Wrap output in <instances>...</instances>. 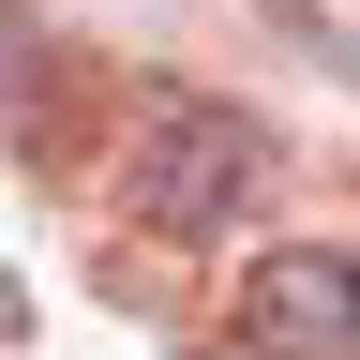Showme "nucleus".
Masks as SVG:
<instances>
[{"mask_svg": "<svg viewBox=\"0 0 360 360\" xmlns=\"http://www.w3.org/2000/svg\"><path fill=\"white\" fill-rule=\"evenodd\" d=\"M270 135L240 105H210V90H150L120 135V210L150 225V240H225V225H255L270 210Z\"/></svg>", "mask_w": 360, "mask_h": 360, "instance_id": "1", "label": "nucleus"}, {"mask_svg": "<svg viewBox=\"0 0 360 360\" xmlns=\"http://www.w3.org/2000/svg\"><path fill=\"white\" fill-rule=\"evenodd\" d=\"M240 360H360V255H255L240 270Z\"/></svg>", "mask_w": 360, "mask_h": 360, "instance_id": "2", "label": "nucleus"}]
</instances>
